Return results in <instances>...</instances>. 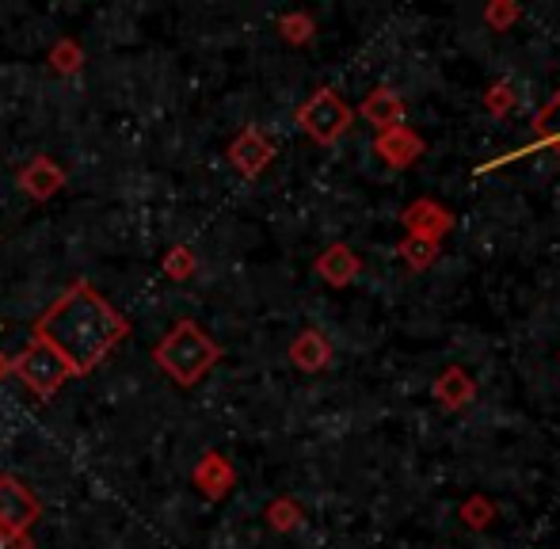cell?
<instances>
[{"instance_id":"cell-13","label":"cell","mask_w":560,"mask_h":549,"mask_svg":"<svg viewBox=\"0 0 560 549\" xmlns=\"http://www.w3.org/2000/svg\"><path fill=\"white\" fill-rule=\"evenodd\" d=\"M313 271H317L328 287H351V282L362 274V260H359V253H354L351 245L336 241V245H328L325 253L313 260Z\"/></svg>"},{"instance_id":"cell-22","label":"cell","mask_w":560,"mask_h":549,"mask_svg":"<svg viewBox=\"0 0 560 549\" xmlns=\"http://www.w3.org/2000/svg\"><path fill=\"white\" fill-rule=\"evenodd\" d=\"M515 104H518V92L511 81H495L492 89L485 92V112L495 115V119H503V115L515 112Z\"/></svg>"},{"instance_id":"cell-7","label":"cell","mask_w":560,"mask_h":549,"mask_svg":"<svg viewBox=\"0 0 560 549\" xmlns=\"http://www.w3.org/2000/svg\"><path fill=\"white\" fill-rule=\"evenodd\" d=\"M538 149H549V153L560 156V92H557L553 100H549L546 107H541L538 119H534V145H523V149H515V153L495 156V161L480 164L477 172L485 176V172L500 168V164H508V161H518V156H526V153H538Z\"/></svg>"},{"instance_id":"cell-21","label":"cell","mask_w":560,"mask_h":549,"mask_svg":"<svg viewBox=\"0 0 560 549\" xmlns=\"http://www.w3.org/2000/svg\"><path fill=\"white\" fill-rule=\"evenodd\" d=\"M518 20H523V4H518V0H492V4L485 8L488 31H511Z\"/></svg>"},{"instance_id":"cell-18","label":"cell","mask_w":560,"mask_h":549,"mask_svg":"<svg viewBox=\"0 0 560 549\" xmlns=\"http://www.w3.org/2000/svg\"><path fill=\"white\" fill-rule=\"evenodd\" d=\"M81 66H84L81 43H77V38H58V43H54V50H50V69H54V73L73 77Z\"/></svg>"},{"instance_id":"cell-2","label":"cell","mask_w":560,"mask_h":549,"mask_svg":"<svg viewBox=\"0 0 560 549\" xmlns=\"http://www.w3.org/2000/svg\"><path fill=\"white\" fill-rule=\"evenodd\" d=\"M153 363L168 374L176 386L191 389L222 363V343L199 325V320H176L153 348Z\"/></svg>"},{"instance_id":"cell-17","label":"cell","mask_w":560,"mask_h":549,"mask_svg":"<svg viewBox=\"0 0 560 549\" xmlns=\"http://www.w3.org/2000/svg\"><path fill=\"white\" fill-rule=\"evenodd\" d=\"M397 253L412 271H428L431 264L439 260V245H431V241H423V237H405L397 245Z\"/></svg>"},{"instance_id":"cell-15","label":"cell","mask_w":560,"mask_h":549,"mask_svg":"<svg viewBox=\"0 0 560 549\" xmlns=\"http://www.w3.org/2000/svg\"><path fill=\"white\" fill-rule=\"evenodd\" d=\"M405 96L397 89H374L366 100L359 104V119L370 122L374 130H389V127H400L405 122Z\"/></svg>"},{"instance_id":"cell-20","label":"cell","mask_w":560,"mask_h":549,"mask_svg":"<svg viewBox=\"0 0 560 549\" xmlns=\"http://www.w3.org/2000/svg\"><path fill=\"white\" fill-rule=\"evenodd\" d=\"M279 31H282V38H287L290 46H305L313 35H317V23H313L310 12H287L279 20Z\"/></svg>"},{"instance_id":"cell-1","label":"cell","mask_w":560,"mask_h":549,"mask_svg":"<svg viewBox=\"0 0 560 549\" xmlns=\"http://www.w3.org/2000/svg\"><path fill=\"white\" fill-rule=\"evenodd\" d=\"M126 336H130V320L84 279H77L66 294L54 297L35 320V340L50 343L66 359L73 378L96 371Z\"/></svg>"},{"instance_id":"cell-24","label":"cell","mask_w":560,"mask_h":549,"mask_svg":"<svg viewBox=\"0 0 560 549\" xmlns=\"http://www.w3.org/2000/svg\"><path fill=\"white\" fill-rule=\"evenodd\" d=\"M0 549H31V535H12V530H0Z\"/></svg>"},{"instance_id":"cell-19","label":"cell","mask_w":560,"mask_h":549,"mask_svg":"<svg viewBox=\"0 0 560 549\" xmlns=\"http://www.w3.org/2000/svg\"><path fill=\"white\" fill-rule=\"evenodd\" d=\"M462 523L469 530H488L492 527V519H495V504L485 497V492H477V497H469V500H462Z\"/></svg>"},{"instance_id":"cell-5","label":"cell","mask_w":560,"mask_h":549,"mask_svg":"<svg viewBox=\"0 0 560 549\" xmlns=\"http://www.w3.org/2000/svg\"><path fill=\"white\" fill-rule=\"evenodd\" d=\"M43 515L38 497L12 474H0V530H12V535H27L31 527Z\"/></svg>"},{"instance_id":"cell-23","label":"cell","mask_w":560,"mask_h":549,"mask_svg":"<svg viewBox=\"0 0 560 549\" xmlns=\"http://www.w3.org/2000/svg\"><path fill=\"white\" fill-rule=\"evenodd\" d=\"M164 274L168 279H176V282H184V279H191L195 274V253L187 245H172L168 253H164Z\"/></svg>"},{"instance_id":"cell-16","label":"cell","mask_w":560,"mask_h":549,"mask_svg":"<svg viewBox=\"0 0 560 549\" xmlns=\"http://www.w3.org/2000/svg\"><path fill=\"white\" fill-rule=\"evenodd\" d=\"M267 523H271V530H279V535H290V530H298L305 523V512L294 497H279L267 504Z\"/></svg>"},{"instance_id":"cell-3","label":"cell","mask_w":560,"mask_h":549,"mask_svg":"<svg viewBox=\"0 0 560 549\" xmlns=\"http://www.w3.org/2000/svg\"><path fill=\"white\" fill-rule=\"evenodd\" d=\"M8 371H12L15 378H20L23 386L38 397V401H50V397L58 394L69 378H73L69 366H66V359H61L58 351L43 340H31L20 355L8 359Z\"/></svg>"},{"instance_id":"cell-8","label":"cell","mask_w":560,"mask_h":549,"mask_svg":"<svg viewBox=\"0 0 560 549\" xmlns=\"http://www.w3.org/2000/svg\"><path fill=\"white\" fill-rule=\"evenodd\" d=\"M423 138L416 135L408 122H400V127H389V130H377L374 138V153L382 156L385 168H408V164H416L423 156Z\"/></svg>"},{"instance_id":"cell-11","label":"cell","mask_w":560,"mask_h":549,"mask_svg":"<svg viewBox=\"0 0 560 549\" xmlns=\"http://www.w3.org/2000/svg\"><path fill=\"white\" fill-rule=\"evenodd\" d=\"M290 363L298 366L302 374H320V371H328L332 366V340H328L320 328H302V332L290 340Z\"/></svg>"},{"instance_id":"cell-4","label":"cell","mask_w":560,"mask_h":549,"mask_svg":"<svg viewBox=\"0 0 560 549\" xmlns=\"http://www.w3.org/2000/svg\"><path fill=\"white\" fill-rule=\"evenodd\" d=\"M354 112L343 104L336 89H317L302 107H298V127L305 130L317 145H336L351 130Z\"/></svg>"},{"instance_id":"cell-9","label":"cell","mask_w":560,"mask_h":549,"mask_svg":"<svg viewBox=\"0 0 560 549\" xmlns=\"http://www.w3.org/2000/svg\"><path fill=\"white\" fill-rule=\"evenodd\" d=\"M400 222H405L408 237H423V241H431V245H439V241L454 230V214L435 199H416L412 207H405Z\"/></svg>"},{"instance_id":"cell-6","label":"cell","mask_w":560,"mask_h":549,"mask_svg":"<svg viewBox=\"0 0 560 549\" xmlns=\"http://www.w3.org/2000/svg\"><path fill=\"white\" fill-rule=\"evenodd\" d=\"M225 156H229V164H233V168L241 172L244 179H256L259 172H264L267 164L275 161V141L267 138L259 127H244L241 135L229 141Z\"/></svg>"},{"instance_id":"cell-12","label":"cell","mask_w":560,"mask_h":549,"mask_svg":"<svg viewBox=\"0 0 560 549\" xmlns=\"http://www.w3.org/2000/svg\"><path fill=\"white\" fill-rule=\"evenodd\" d=\"M431 397H435L446 412H462V409H469L472 397H477V382H472V374L465 371V366L450 363L446 371L431 382Z\"/></svg>"},{"instance_id":"cell-25","label":"cell","mask_w":560,"mask_h":549,"mask_svg":"<svg viewBox=\"0 0 560 549\" xmlns=\"http://www.w3.org/2000/svg\"><path fill=\"white\" fill-rule=\"evenodd\" d=\"M4 371H8V359H4V355H0V378H4Z\"/></svg>"},{"instance_id":"cell-14","label":"cell","mask_w":560,"mask_h":549,"mask_svg":"<svg viewBox=\"0 0 560 549\" xmlns=\"http://www.w3.org/2000/svg\"><path fill=\"white\" fill-rule=\"evenodd\" d=\"M66 187V172L50 161V156H35L31 164H23L20 172V191L35 202H46Z\"/></svg>"},{"instance_id":"cell-10","label":"cell","mask_w":560,"mask_h":549,"mask_svg":"<svg viewBox=\"0 0 560 549\" xmlns=\"http://www.w3.org/2000/svg\"><path fill=\"white\" fill-rule=\"evenodd\" d=\"M191 481L207 500H225L229 492H233V484H236V469H233V462H229L225 454L207 451L199 462H195Z\"/></svg>"}]
</instances>
